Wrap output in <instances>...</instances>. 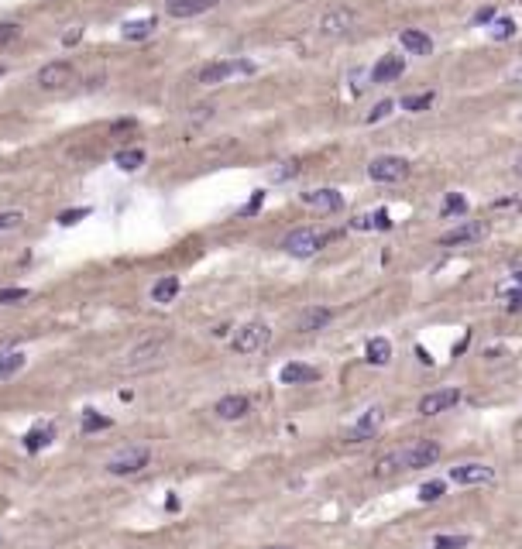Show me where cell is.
Masks as SVG:
<instances>
[{"instance_id":"7bdbcfd3","label":"cell","mask_w":522,"mask_h":549,"mask_svg":"<svg viewBox=\"0 0 522 549\" xmlns=\"http://www.w3.org/2000/svg\"><path fill=\"white\" fill-rule=\"evenodd\" d=\"M389 227H392L389 213H385V210H378V213H375V230H389Z\"/></svg>"},{"instance_id":"44dd1931","label":"cell","mask_w":522,"mask_h":549,"mask_svg":"<svg viewBox=\"0 0 522 549\" xmlns=\"http://www.w3.org/2000/svg\"><path fill=\"white\" fill-rule=\"evenodd\" d=\"M179 278L176 274H165V278H158L155 285H151V302H158V306H169L176 295H179Z\"/></svg>"},{"instance_id":"e575fe53","label":"cell","mask_w":522,"mask_h":549,"mask_svg":"<svg viewBox=\"0 0 522 549\" xmlns=\"http://www.w3.org/2000/svg\"><path fill=\"white\" fill-rule=\"evenodd\" d=\"M83 216H90V206H76V210L59 213V223H62V227H73V223H80Z\"/></svg>"},{"instance_id":"6da1fadb","label":"cell","mask_w":522,"mask_h":549,"mask_svg":"<svg viewBox=\"0 0 522 549\" xmlns=\"http://www.w3.org/2000/svg\"><path fill=\"white\" fill-rule=\"evenodd\" d=\"M330 237H333V234H323V230H316V227H299V230H292V234L282 241V251L292 254V258H313L316 251L326 248Z\"/></svg>"},{"instance_id":"d6986e66","label":"cell","mask_w":522,"mask_h":549,"mask_svg":"<svg viewBox=\"0 0 522 549\" xmlns=\"http://www.w3.org/2000/svg\"><path fill=\"white\" fill-rule=\"evenodd\" d=\"M330 319H333V313H330L326 306H310V309L299 316V333H316V330H323Z\"/></svg>"},{"instance_id":"ee69618b","label":"cell","mask_w":522,"mask_h":549,"mask_svg":"<svg viewBox=\"0 0 522 549\" xmlns=\"http://www.w3.org/2000/svg\"><path fill=\"white\" fill-rule=\"evenodd\" d=\"M80 38H83V31H69V35H66V38H62V41H66V45H76V41H80Z\"/></svg>"},{"instance_id":"d590c367","label":"cell","mask_w":522,"mask_h":549,"mask_svg":"<svg viewBox=\"0 0 522 549\" xmlns=\"http://www.w3.org/2000/svg\"><path fill=\"white\" fill-rule=\"evenodd\" d=\"M395 110V100H382V103H375V110L368 113V124H378L382 117H389Z\"/></svg>"},{"instance_id":"b9f144b4","label":"cell","mask_w":522,"mask_h":549,"mask_svg":"<svg viewBox=\"0 0 522 549\" xmlns=\"http://www.w3.org/2000/svg\"><path fill=\"white\" fill-rule=\"evenodd\" d=\"M351 230H375V216H357V220H351Z\"/></svg>"},{"instance_id":"f35d334b","label":"cell","mask_w":522,"mask_h":549,"mask_svg":"<svg viewBox=\"0 0 522 549\" xmlns=\"http://www.w3.org/2000/svg\"><path fill=\"white\" fill-rule=\"evenodd\" d=\"M505 309H509V313H522V288H512V292L505 295Z\"/></svg>"},{"instance_id":"8d00e7d4","label":"cell","mask_w":522,"mask_h":549,"mask_svg":"<svg viewBox=\"0 0 522 549\" xmlns=\"http://www.w3.org/2000/svg\"><path fill=\"white\" fill-rule=\"evenodd\" d=\"M21 220H24L21 210H3L0 213V230H14V227H21Z\"/></svg>"},{"instance_id":"f907efd6","label":"cell","mask_w":522,"mask_h":549,"mask_svg":"<svg viewBox=\"0 0 522 549\" xmlns=\"http://www.w3.org/2000/svg\"><path fill=\"white\" fill-rule=\"evenodd\" d=\"M0 76H3V66H0Z\"/></svg>"},{"instance_id":"4fadbf2b","label":"cell","mask_w":522,"mask_h":549,"mask_svg":"<svg viewBox=\"0 0 522 549\" xmlns=\"http://www.w3.org/2000/svg\"><path fill=\"white\" fill-rule=\"evenodd\" d=\"M450 481H457V484H488V481H495V470L488 463H460V467L450 470Z\"/></svg>"},{"instance_id":"52a82bcc","label":"cell","mask_w":522,"mask_h":549,"mask_svg":"<svg viewBox=\"0 0 522 549\" xmlns=\"http://www.w3.org/2000/svg\"><path fill=\"white\" fill-rule=\"evenodd\" d=\"M382 422H385V409H382V405H371V409L361 412V419L347 429V443H368V440H375L378 429H382Z\"/></svg>"},{"instance_id":"2e32d148","label":"cell","mask_w":522,"mask_h":549,"mask_svg":"<svg viewBox=\"0 0 522 549\" xmlns=\"http://www.w3.org/2000/svg\"><path fill=\"white\" fill-rule=\"evenodd\" d=\"M213 412H216L220 419L234 422V419H244V416L251 412V402H248L244 395H223V398L213 405Z\"/></svg>"},{"instance_id":"5bb4252c","label":"cell","mask_w":522,"mask_h":549,"mask_svg":"<svg viewBox=\"0 0 522 549\" xmlns=\"http://www.w3.org/2000/svg\"><path fill=\"white\" fill-rule=\"evenodd\" d=\"M303 203L319 213H337L344 206V196L337 189H310V192H303Z\"/></svg>"},{"instance_id":"ab89813d","label":"cell","mask_w":522,"mask_h":549,"mask_svg":"<svg viewBox=\"0 0 522 549\" xmlns=\"http://www.w3.org/2000/svg\"><path fill=\"white\" fill-rule=\"evenodd\" d=\"M17 31H21L17 24H10V21H3V24H0V45H7V41H14V38H17Z\"/></svg>"},{"instance_id":"8fae6325","label":"cell","mask_w":522,"mask_h":549,"mask_svg":"<svg viewBox=\"0 0 522 549\" xmlns=\"http://www.w3.org/2000/svg\"><path fill=\"white\" fill-rule=\"evenodd\" d=\"M440 460V443H433V440H419L416 447H409L406 454H402V463L409 467V470H422V467H433Z\"/></svg>"},{"instance_id":"9a60e30c","label":"cell","mask_w":522,"mask_h":549,"mask_svg":"<svg viewBox=\"0 0 522 549\" xmlns=\"http://www.w3.org/2000/svg\"><path fill=\"white\" fill-rule=\"evenodd\" d=\"M406 73V59L402 55H382L378 62H375V69H371V83H392V80H399Z\"/></svg>"},{"instance_id":"277c9868","label":"cell","mask_w":522,"mask_h":549,"mask_svg":"<svg viewBox=\"0 0 522 549\" xmlns=\"http://www.w3.org/2000/svg\"><path fill=\"white\" fill-rule=\"evenodd\" d=\"M254 73V62L248 59H223V62H209L200 69V83L203 86H216V83H227L234 76H251Z\"/></svg>"},{"instance_id":"60d3db41","label":"cell","mask_w":522,"mask_h":549,"mask_svg":"<svg viewBox=\"0 0 522 549\" xmlns=\"http://www.w3.org/2000/svg\"><path fill=\"white\" fill-rule=\"evenodd\" d=\"M261 199H265V192H254V199H251V203L241 210V216H251V213H258V210H261Z\"/></svg>"},{"instance_id":"836d02e7","label":"cell","mask_w":522,"mask_h":549,"mask_svg":"<svg viewBox=\"0 0 522 549\" xmlns=\"http://www.w3.org/2000/svg\"><path fill=\"white\" fill-rule=\"evenodd\" d=\"M28 299V288L14 285V288H0V306H14V302H24Z\"/></svg>"},{"instance_id":"f6af8a7d","label":"cell","mask_w":522,"mask_h":549,"mask_svg":"<svg viewBox=\"0 0 522 549\" xmlns=\"http://www.w3.org/2000/svg\"><path fill=\"white\" fill-rule=\"evenodd\" d=\"M495 17V10L492 7H485V10H478V21H492Z\"/></svg>"},{"instance_id":"1f68e13d","label":"cell","mask_w":522,"mask_h":549,"mask_svg":"<svg viewBox=\"0 0 522 549\" xmlns=\"http://www.w3.org/2000/svg\"><path fill=\"white\" fill-rule=\"evenodd\" d=\"M433 100H436V93H419V96H406V100H402V106H406V110H413V113H419V110L433 106Z\"/></svg>"},{"instance_id":"30bf717a","label":"cell","mask_w":522,"mask_h":549,"mask_svg":"<svg viewBox=\"0 0 522 549\" xmlns=\"http://www.w3.org/2000/svg\"><path fill=\"white\" fill-rule=\"evenodd\" d=\"M457 402H460V391H457V388L429 391V395H422V402H419V416H440V412H450Z\"/></svg>"},{"instance_id":"9c48e42d","label":"cell","mask_w":522,"mask_h":549,"mask_svg":"<svg viewBox=\"0 0 522 549\" xmlns=\"http://www.w3.org/2000/svg\"><path fill=\"white\" fill-rule=\"evenodd\" d=\"M488 234V223L485 220H467V223H460V227H454V230H447L443 237H440V248H457V244H474V241H481Z\"/></svg>"},{"instance_id":"c3c4849f","label":"cell","mask_w":522,"mask_h":549,"mask_svg":"<svg viewBox=\"0 0 522 549\" xmlns=\"http://www.w3.org/2000/svg\"><path fill=\"white\" fill-rule=\"evenodd\" d=\"M516 281H519V288H522V272H516Z\"/></svg>"},{"instance_id":"83f0119b","label":"cell","mask_w":522,"mask_h":549,"mask_svg":"<svg viewBox=\"0 0 522 549\" xmlns=\"http://www.w3.org/2000/svg\"><path fill=\"white\" fill-rule=\"evenodd\" d=\"M464 210H467V199H464L460 192H450V196L443 199V210H440V213H443V220H450V216H460Z\"/></svg>"},{"instance_id":"ba28073f","label":"cell","mask_w":522,"mask_h":549,"mask_svg":"<svg viewBox=\"0 0 522 549\" xmlns=\"http://www.w3.org/2000/svg\"><path fill=\"white\" fill-rule=\"evenodd\" d=\"M35 83H38L41 90H62V86H69V83H73V66H69L66 59H59V62H45V66L38 69Z\"/></svg>"},{"instance_id":"8992f818","label":"cell","mask_w":522,"mask_h":549,"mask_svg":"<svg viewBox=\"0 0 522 549\" xmlns=\"http://www.w3.org/2000/svg\"><path fill=\"white\" fill-rule=\"evenodd\" d=\"M148 447H127V450H117L113 457L106 460V470L110 474H117V477H127V474H138V470H145L148 467Z\"/></svg>"},{"instance_id":"7dc6e473","label":"cell","mask_w":522,"mask_h":549,"mask_svg":"<svg viewBox=\"0 0 522 549\" xmlns=\"http://www.w3.org/2000/svg\"><path fill=\"white\" fill-rule=\"evenodd\" d=\"M516 172H519V176H522V155H519V158H516Z\"/></svg>"},{"instance_id":"5b68a950","label":"cell","mask_w":522,"mask_h":549,"mask_svg":"<svg viewBox=\"0 0 522 549\" xmlns=\"http://www.w3.org/2000/svg\"><path fill=\"white\" fill-rule=\"evenodd\" d=\"M354 28H357V10L354 7H330L319 17V35H326V38H344Z\"/></svg>"},{"instance_id":"4316f807","label":"cell","mask_w":522,"mask_h":549,"mask_svg":"<svg viewBox=\"0 0 522 549\" xmlns=\"http://www.w3.org/2000/svg\"><path fill=\"white\" fill-rule=\"evenodd\" d=\"M303 172V165L296 162V158H289V162H282L279 169H272V183H289V179H296Z\"/></svg>"},{"instance_id":"7a4b0ae2","label":"cell","mask_w":522,"mask_h":549,"mask_svg":"<svg viewBox=\"0 0 522 549\" xmlns=\"http://www.w3.org/2000/svg\"><path fill=\"white\" fill-rule=\"evenodd\" d=\"M409 172H413V165H409L402 155H378V158H371V165H368V176L382 185L406 183Z\"/></svg>"},{"instance_id":"ffe728a7","label":"cell","mask_w":522,"mask_h":549,"mask_svg":"<svg viewBox=\"0 0 522 549\" xmlns=\"http://www.w3.org/2000/svg\"><path fill=\"white\" fill-rule=\"evenodd\" d=\"M155 28H158L155 17H138V21H127V24L120 28V35H124L127 41H145V38L155 35Z\"/></svg>"},{"instance_id":"f546056e","label":"cell","mask_w":522,"mask_h":549,"mask_svg":"<svg viewBox=\"0 0 522 549\" xmlns=\"http://www.w3.org/2000/svg\"><path fill=\"white\" fill-rule=\"evenodd\" d=\"M443 494H447V484H443V481H426V484L419 487V501H426V505L436 501V498H443Z\"/></svg>"},{"instance_id":"e0dca14e","label":"cell","mask_w":522,"mask_h":549,"mask_svg":"<svg viewBox=\"0 0 522 549\" xmlns=\"http://www.w3.org/2000/svg\"><path fill=\"white\" fill-rule=\"evenodd\" d=\"M220 0H165V10L169 17H196V14H207L213 10Z\"/></svg>"},{"instance_id":"cb8c5ba5","label":"cell","mask_w":522,"mask_h":549,"mask_svg":"<svg viewBox=\"0 0 522 549\" xmlns=\"http://www.w3.org/2000/svg\"><path fill=\"white\" fill-rule=\"evenodd\" d=\"M113 165H117L120 172H134V169L145 165V151H141V148H124V151L113 155Z\"/></svg>"},{"instance_id":"d4e9b609","label":"cell","mask_w":522,"mask_h":549,"mask_svg":"<svg viewBox=\"0 0 522 549\" xmlns=\"http://www.w3.org/2000/svg\"><path fill=\"white\" fill-rule=\"evenodd\" d=\"M55 440V426H35L28 436H24V447L35 454V450H41V447H48Z\"/></svg>"},{"instance_id":"ac0fdd59","label":"cell","mask_w":522,"mask_h":549,"mask_svg":"<svg viewBox=\"0 0 522 549\" xmlns=\"http://www.w3.org/2000/svg\"><path fill=\"white\" fill-rule=\"evenodd\" d=\"M399 41H402V48H406V52H413V55H433V38H429L426 31L406 28V31L399 35Z\"/></svg>"},{"instance_id":"603a6c76","label":"cell","mask_w":522,"mask_h":549,"mask_svg":"<svg viewBox=\"0 0 522 549\" xmlns=\"http://www.w3.org/2000/svg\"><path fill=\"white\" fill-rule=\"evenodd\" d=\"M389 361H392V344L385 337H371L368 340V364L382 367V364H389Z\"/></svg>"},{"instance_id":"7402d4cb","label":"cell","mask_w":522,"mask_h":549,"mask_svg":"<svg viewBox=\"0 0 522 549\" xmlns=\"http://www.w3.org/2000/svg\"><path fill=\"white\" fill-rule=\"evenodd\" d=\"M279 378L282 384H310V381H319V371L310 364H286Z\"/></svg>"},{"instance_id":"bcb514c9","label":"cell","mask_w":522,"mask_h":549,"mask_svg":"<svg viewBox=\"0 0 522 549\" xmlns=\"http://www.w3.org/2000/svg\"><path fill=\"white\" fill-rule=\"evenodd\" d=\"M131 127H134V120H117L113 124V131H131Z\"/></svg>"},{"instance_id":"4dcf8cb0","label":"cell","mask_w":522,"mask_h":549,"mask_svg":"<svg viewBox=\"0 0 522 549\" xmlns=\"http://www.w3.org/2000/svg\"><path fill=\"white\" fill-rule=\"evenodd\" d=\"M395 470H406V463H402V454L382 457V460H378V467H375V474H378V477H385V474H395Z\"/></svg>"},{"instance_id":"d6a6232c","label":"cell","mask_w":522,"mask_h":549,"mask_svg":"<svg viewBox=\"0 0 522 549\" xmlns=\"http://www.w3.org/2000/svg\"><path fill=\"white\" fill-rule=\"evenodd\" d=\"M106 426H110L106 416H97L93 409H86V416H83V433H97V429H106Z\"/></svg>"},{"instance_id":"f1b7e54d","label":"cell","mask_w":522,"mask_h":549,"mask_svg":"<svg viewBox=\"0 0 522 549\" xmlns=\"http://www.w3.org/2000/svg\"><path fill=\"white\" fill-rule=\"evenodd\" d=\"M516 35V21L512 17H495L492 21V38L495 41H505V38H512Z\"/></svg>"},{"instance_id":"3957f363","label":"cell","mask_w":522,"mask_h":549,"mask_svg":"<svg viewBox=\"0 0 522 549\" xmlns=\"http://www.w3.org/2000/svg\"><path fill=\"white\" fill-rule=\"evenodd\" d=\"M272 344V326L265 319H251L234 333V351L237 354H258Z\"/></svg>"},{"instance_id":"74e56055","label":"cell","mask_w":522,"mask_h":549,"mask_svg":"<svg viewBox=\"0 0 522 549\" xmlns=\"http://www.w3.org/2000/svg\"><path fill=\"white\" fill-rule=\"evenodd\" d=\"M467 546V536H440L436 549H464Z\"/></svg>"},{"instance_id":"681fc988","label":"cell","mask_w":522,"mask_h":549,"mask_svg":"<svg viewBox=\"0 0 522 549\" xmlns=\"http://www.w3.org/2000/svg\"><path fill=\"white\" fill-rule=\"evenodd\" d=\"M265 549H289V546H265Z\"/></svg>"},{"instance_id":"484cf974","label":"cell","mask_w":522,"mask_h":549,"mask_svg":"<svg viewBox=\"0 0 522 549\" xmlns=\"http://www.w3.org/2000/svg\"><path fill=\"white\" fill-rule=\"evenodd\" d=\"M24 367V354L21 351H10V354H0V381H7L10 374H17Z\"/></svg>"},{"instance_id":"7c38bea8","label":"cell","mask_w":522,"mask_h":549,"mask_svg":"<svg viewBox=\"0 0 522 549\" xmlns=\"http://www.w3.org/2000/svg\"><path fill=\"white\" fill-rule=\"evenodd\" d=\"M162 351H165V337H148V340H141V344L127 354V367L138 371V367L151 364V361L162 357Z\"/></svg>"}]
</instances>
